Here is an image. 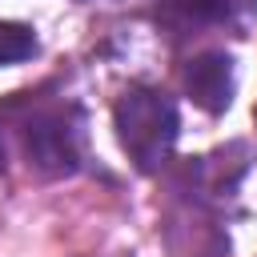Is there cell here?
I'll return each mask as SVG.
<instances>
[{
	"mask_svg": "<svg viewBox=\"0 0 257 257\" xmlns=\"http://www.w3.org/2000/svg\"><path fill=\"white\" fill-rule=\"evenodd\" d=\"M112 124H116L120 149L128 153V161L141 173H157L169 161V153L177 145V133H181L177 104L161 88H149V84H133L116 100Z\"/></svg>",
	"mask_w": 257,
	"mask_h": 257,
	"instance_id": "1",
	"label": "cell"
},
{
	"mask_svg": "<svg viewBox=\"0 0 257 257\" xmlns=\"http://www.w3.org/2000/svg\"><path fill=\"white\" fill-rule=\"evenodd\" d=\"M24 153L44 173H72L84 157V120L76 108L36 112L24 128Z\"/></svg>",
	"mask_w": 257,
	"mask_h": 257,
	"instance_id": "2",
	"label": "cell"
},
{
	"mask_svg": "<svg viewBox=\"0 0 257 257\" xmlns=\"http://www.w3.org/2000/svg\"><path fill=\"white\" fill-rule=\"evenodd\" d=\"M185 88L205 112H225L233 100V56L201 52L185 64Z\"/></svg>",
	"mask_w": 257,
	"mask_h": 257,
	"instance_id": "3",
	"label": "cell"
},
{
	"mask_svg": "<svg viewBox=\"0 0 257 257\" xmlns=\"http://www.w3.org/2000/svg\"><path fill=\"white\" fill-rule=\"evenodd\" d=\"M28 56H36V32L28 24L0 20V68L4 64H20Z\"/></svg>",
	"mask_w": 257,
	"mask_h": 257,
	"instance_id": "4",
	"label": "cell"
},
{
	"mask_svg": "<svg viewBox=\"0 0 257 257\" xmlns=\"http://www.w3.org/2000/svg\"><path fill=\"white\" fill-rule=\"evenodd\" d=\"M0 173H4V145H0Z\"/></svg>",
	"mask_w": 257,
	"mask_h": 257,
	"instance_id": "5",
	"label": "cell"
}]
</instances>
